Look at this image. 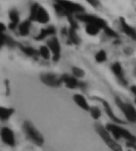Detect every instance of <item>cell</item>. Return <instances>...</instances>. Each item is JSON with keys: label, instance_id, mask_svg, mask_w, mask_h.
<instances>
[{"label": "cell", "instance_id": "1", "mask_svg": "<svg viewBox=\"0 0 136 151\" xmlns=\"http://www.w3.org/2000/svg\"><path fill=\"white\" fill-rule=\"evenodd\" d=\"M95 130L98 134L100 136L102 140L105 142V143L111 150L112 151H123L122 146L117 143V141L114 139L113 137H111V134L108 132L106 127H104L100 124H95Z\"/></svg>", "mask_w": 136, "mask_h": 151}, {"label": "cell", "instance_id": "2", "mask_svg": "<svg viewBox=\"0 0 136 151\" xmlns=\"http://www.w3.org/2000/svg\"><path fill=\"white\" fill-rule=\"evenodd\" d=\"M106 129L108 130V132L112 135L115 140H118L122 137L129 142L136 143L135 136L119 125H117L115 124H108L106 125Z\"/></svg>", "mask_w": 136, "mask_h": 151}, {"label": "cell", "instance_id": "3", "mask_svg": "<svg viewBox=\"0 0 136 151\" xmlns=\"http://www.w3.org/2000/svg\"><path fill=\"white\" fill-rule=\"evenodd\" d=\"M23 132L25 133L28 139H29L32 142H33L37 146H42L44 144V137L42 134L35 128V126L30 122L25 121L22 125Z\"/></svg>", "mask_w": 136, "mask_h": 151}, {"label": "cell", "instance_id": "4", "mask_svg": "<svg viewBox=\"0 0 136 151\" xmlns=\"http://www.w3.org/2000/svg\"><path fill=\"white\" fill-rule=\"evenodd\" d=\"M76 18L80 20V22H86L89 25H93L96 26L100 29H105L108 27L106 22L104 19L100 18L98 17L93 16V15H89V14H85V13H81V14H78L76 16Z\"/></svg>", "mask_w": 136, "mask_h": 151}, {"label": "cell", "instance_id": "5", "mask_svg": "<svg viewBox=\"0 0 136 151\" xmlns=\"http://www.w3.org/2000/svg\"><path fill=\"white\" fill-rule=\"evenodd\" d=\"M116 103L119 106V108L122 111V113H124L128 121L136 123V109L131 104L123 102L119 97L116 98Z\"/></svg>", "mask_w": 136, "mask_h": 151}, {"label": "cell", "instance_id": "6", "mask_svg": "<svg viewBox=\"0 0 136 151\" xmlns=\"http://www.w3.org/2000/svg\"><path fill=\"white\" fill-rule=\"evenodd\" d=\"M58 3L62 6L64 12V16L66 17L68 15H72L74 13L81 14L84 12V8L80 4L69 1H58Z\"/></svg>", "mask_w": 136, "mask_h": 151}, {"label": "cell", "instance_id": "7", "mask_svg": "<svg viewBox=\"0 0 136 151\" xmlns=\"http://www.w3.org/2000/svg\"><path fill=\"white\" fill-rule=\"evenodd\" d=\"M40 81L49 87L52 88H58L60 87L61 84L63 83L61 76H58V75L54 73H44L40 75Z\"/></svg>", "mask_w": 136, "mask_h": 151}, {"label": "cell", "instance_id": "8", "mask_svg": "<svg viewBox=\"0 0 136 151\" xmlns=\"http://www.w3.org/2000/svg\"><path fill=\"white\" fill-rule=\"evenodd\" d=\"M0 137L2 142L10 146V147H14L16 145V137H15V134L13 131L9 128V127H3L0 130Z\"/></svg>", "mask_w": 136, "mask_h": 151}, {"label": "cell", "instance_id": "9", "mask_svg": "<svg viewBox=\"0 0 136 151\" xmlns=\"http://www.w3.org/2000/svg\"><path fill=\"white\" fill-rule=\"evenodd\" d=\"M47 47L50 51L52 52V60L58 62L61 57V45L57 37H52L47 41Z\"/></svg>", "mask_w": 136, "mask_h": 151}, {"label": "cell", "instance_id": "10", "mask_svg": "<svg viewBox=\"0 0 136 151\" xmlns=\"http://www.w3.org/2000/svg\"><path fill=\"white\" fill-rule=\"evenodd\" d=\"M94 99L98 101H100L101 103L103 104L104 108H105V111L106 112L107 115L109 116V118H110L113 122L118 123V124H125V122H124L123 120L118 119L117 116L115 115V113H113V111H112V109H111L110 104L108 103L106 101H105V100H103V99H101V98H98V97H94Z\"/></svg>", "mask_w": 136, "mask_h": 151}, {"label": "cell", "instance_id": "11", "mask_svg": "<svg viewBox=\"0 0 136 151\" xmlns=\"http://www.w3.org/2000/svg\"><path fill=\"white\" fill-rule=\"evenodd\" d=\"M61 78H62L63 83L66 85L67 88H70V89H74L76 87L80 86V82L73 76H70L68 74H63V75L61 76Z\"/></svg>", "mask_w": 136, "mask_h": 151}, {"label": "cell", "instance_id": "12", "mask_svg": "<svg viewBox=\"0 0 136 151\" xmlns=\"http://www.w3.org/2000/svg\"><path fill=\"white\" fill-rule=\"evenodd\" d=\"M9 17H10V22L8 27L10 30H15L16 28H18L20 24L19 12L16 9H10L9 12Z\"/></svg>", "mask_w": 136, "mask_h": 151}, {"label": "cell", "instance_id": "13", "mask_svg": "<svg viewBox=\"0 0 136 151\" xmlns=\"http://www.w3.org/2000/svg\"><path fill=\"white\" fill-rule=\"evenodd\" d=\"M111 70H112V71L114 72V74L117 77V79L119 80V82L122 85L126 86L127 84V80L125 79L124 75H123V70H122L121 64L118 63V62L113 64L112 66H111Z\"/></svg>", "mask_w": 136, "mask_h": 151}, {"label": "cell", "instance_id": "14", "mask_svg": "<svg viewBox=\"0 0 136 151\" xmlns=\"http://www.w3.org/2000/svg\"><path fill=\"white\" fill-rule=\"evenodd\" d=\"M49 21H50V16H49L48 11L44 7L40 6L37 13L36 22H38L41 24H46L47 22H49Z\"/></svg>", "mask_w": 136, "mask_h": 151}, {"label": "cell", "instance_id": "15", "mask_svg": "<svg viewBox=\"0 0 136 151\" xmlns=\"http://www.w3.org/2000/svg\"><path fill=\"white\" fill-rule=\"evenodd\" d=\"M121 25L122 31L126 34L127 36L132 38L133 40H136V30L130 25H128L126 22V21L123 18H121Z\"/></svg>", "mask_w": 136, "mask_h": 151}, {"label": "cell", "instance_id": "16", "mask_svg": "<svg viewBox=\"0 0 136 151\" xmlns=\"http://www.w3.org/2000/svg\"><path fill=\"white\" fill-rule=\"evenodd\" d=\"M56 33V29L54 27L50 26L48 28H42L39 32V34L34 38L36 40H43L44 39H46V37H48L50 35H52Z\"/></svg>", "mask_w": 136, "mask_h": 151}, {"label": "cell", "instance_id": "17", "mask_svg": "<svg viewBox=\"0 0 136 151\" xmlns=\"http://www.w3.org/2000/svg\"><path fill=\"white\" fill-rule=\"evenodd\" d=\"M74 101H75V104L78 105L80 107H81L83 110H85V111H90V108L91 107L89 106L87 100L81 94H75L74 95Z\"/></svg>", "mask_w": 136, "mask_h": 151}, {"label": "cell", "instance_id": "18", "mask_svg": "<svg viewBox=\"0 0 136 151\" xmlns=\"http://www.w3.org/2000/svg\"><path fill=\"white\" fill-rule=\"evenodd\" d=\"M31 24H32V22L29 21V20H26V21L21 22L19 26H18L20 35H21V36L28 35L30 32V28H31Z\"/></svg>", "mask_w": 136, "mask_h": 151}, {"label": "cell", "instance_id": "19", "mask_svg": "<svg viewBox=\"0 0 136 151\" xmlns=\"http://www.w3.org/2000/svg\"><path fill=\"white\" fill-rule=\"evenodd\" d=\"M18 47L21 49V51L22 52H24L27 56L31 57V58H37L38 56L39 55V52L35 50L34 48L31 47H25V46H22L21 44H18Z\"/></svg>", "mask_w": 136, "mask_h": 151}, {"label": "cell", "instance_id": "20", "mask_svg": "<svg viewBox=\"0 0 136 151\" xmlns=\"http://www.w3.org/2000/svg\"><path fill=\"white\" fill-rule=\"evenodd\" d=\"M13 113H14L13 108L0 106V120H2V121L8 120Z\"/></svg>", "mask_w": 136, "mask_h": 151}, {"label": "cell", "instance_id": "21", "mask_svg": "<svg viewBox=\"0 0 136 151\" xmlns=\"http://www.w3.org/2000/svg\"><path fill=\"white\" fill-rule=\"evenodd\" d=\"M39 4H33L31 8H30V14H29V18L28 20L31 22H36V17H37V13H38V10H39Z\"/></svg>", "mask_w": 136, "mask_h": 151}, {"label": "cell", "instance_id": "22", "mask_svg": "<svg viewBox=\"0 0 136 151\" xmlns=\"http://www.w3.org/2000/svg\"><path fill=\"white\" fill-rule=\"evenodd\" d=\"M68 37H69V40L72 43L75 44V45H78L80 43V39L78 37L77 34L75 32V29H73V28H70L69 31L68 32Z\"/></svg>", "mask_w": 136, "mask_h": 151}, {"label": "cell", "instance_id": "23", "mask_svg": "<svg viewBox=\"0 0 136 151\" xmlns=\"http://www.w3.org/2000/svg\"><path fill=\"white\" fill-rule=\"evenodd\" d=\"M39 52V55L42 57L44 59H46V60L50 59V58H51V52H50V49L48 48V47H46V46L40 47Z\"/></svg>", "mask_w": 136, "mask_h": 151}, {"label": "cell", "instance_id": "24", "mask_svg": "<svg viewBox=\"0 0 136 151\" xmlns=\"http://www.w3.org/2000/svg\"><path fill=\"white\" fill-rule=\"evenodd\" d=\"M99 30H100V28H98L96 26H93V25H89V24H88L87 27H86V32H87V34H88L89 35H93V36L97 35L98 34V32H99Z\"/></svg>", "mask_w": 136, "mask_h": 151}, {"label": "cell", "instance_id": "25", "mask_svg": "<svg viewBox=\"0 0 136 151\" xmlns=\"http://www.w3.org/2000/svg\"><path fill=\"white\" fill-rule=\"evenodd\" d=\"M90 113H91V116L94 119H98L101 116V111L100 109L98 107V106H92L90 108Z\"/></svg>", "mask_w": 136, "mask_h": 151}, {"label": "cell", "instance_id": "26", "mask_svg": "<svg viewBox=\"0 0 136 151\" xmlns=\"http://www.w3.org/2000/svg\"><path fill=\"white\" fill-rule=\"evenodd\" d=\"M106 52L104 50H101V51L98 52L97 53H96V55H95V59H96V61L98 62V63L105 62L106 60Z\"/></svg>", "mask_w": 136, "mask_h": 151}, {"label": "cell", "instance_id": "27", "mask_svg": "<svg viewBox=\"0 0 136 151\" xmlns=\"http://www.w3.org/2000/svg\"><path fill=\"white\" fill-rule=\"evenodd\" d=\"M72 72H73V75L75 76V77H82L85 75V72L82 69L79 68V67H73L72 68Z\"/></svg>", "mask_w": 136, "mask_h": 151}, {"label": "cell", "instance_id": "28", "mask_svg": "<svg viewBox=\"0 0 136 151\" xmlns=\"http://www.w3.org/2000/svg\"><path fill=\"white\" fill-rule=\"evenodd\" d=\"M105 34H106L107 35H109L110 37H118V35H117V33L113 29H111V28H110L109 26L105 29Z\"/></svg>", "mask_w": 136, "mask_h": 151}, {"label": "cell", "instance_id": "29", "mask_svg": "<svg viewBox=\"0 0 136 151\" xmlns=\"http://www.w3.org/2000/svg\"><path fill=\"white\" fill-rule=\"evenodd\" d=\"M7 35H5L4 33L0 34V48H2V47H4V45H6L7 42Z\"/></svg>", "mask_w": 136, "mask_h": 151}, {"label": "cell", "instance_id": "30", "mask_svg": "<svg viewBox=\"0 0 136 151\" xmlns=\"http://www.w3.org/2000/svg\"><path fill=\"white\" fill-rule=\"evenodd\" d=\"M6 45L7 46H9V47H15V46H16V45H18L17 43H16V41L14 40V39H12V38L10 37H7V42H6Z\"/></svg>", "mask_w": 136, "mask_h": 151}, {"label": "cell", "instance_id": "31", "mask_svg": "<svg viewBox=\"0 0 136 151\" xmlns=\"http://www.w3.org/2000/svg\"><path fill=\"white\" fill-rule=\"evenodd\" d=\"M4 84H5V88H6V95H9L10 94V82L8 80H5Z\"/></svg>", "mask_w": 136, "mask_h": 151}, {"label": "cell", "instance_id": "32", "mask_svg": "<svg viewBox=\"0 0 136 151\" xmlns=\"http://www.w3.org/2000/svg\"><path fill=\"white\" fill-rule=\"evenodd\" d=\"M127 146L129 147V148H131V149H133L134 151H136V143H135V142H127Z\"/></svg>", "mask_w": 136, "mask_h": 151}, {"label": "cell", "instance_id": "33", "mask_svg": "<svg viewBox=\"0 0 136 151\" xmlns=\"http://www.w3.org/2000/svg\"><path fill=\"white\" fill-rule=\"evenodd\" d=\"M6 29V26L3 23V22H0V34L4 33Z\"/></svg>", "mask_w": 136, "mask_h": 151}, {"label": "cell", "instance_id": "34", "mask_svg": "<svg viewBox=\"0 0 136 151\" xmlns=\"http://www.w3.org/2000/svg\"><path fill=\"white\" fill-rule=\"evenodd\" d=\"M131 91L135 94L136 96V86H132V87H131Z\"/></svg>", "mask_w": 136, "mask_h": 151}, {"label": "cell", "instance_id": "35", "mask_svg": "<svg viewBox=\"0 0 136 151\" xmlns=\"http://www.w3.org/2000/svg\"><path fill=\"white\" fill-rule=\"evenodd\" d=\"M88 3H89V4H99L98 2H97V1H89Z\"/></svg>", "mask_w": 136, "mask_h": 151}, {"label": "cell", "instance_id": "36", "mask_svg": "<svg viewBox=\"0 0 136 151\" xmlns=\"http://www.w3.org/2000/svg\"><path fill=\"white\" fill-rule=\"evenodd\" d=\"M135 76H136V69H135Z\"/></svg>", "mask_w": 136, "mask_h": 151}, {"label": "cell", "instance_id": "37", "mask_svg": "<svg viewBox=\"0 0 136 151\" xmlns=\"http://www.w3.org/2000/svg\"><path fill=\"white\" fill-rule=\"evenodd\" d=\"M127 151H134V150H127Z\"/></svg>", "mask_w": 136, "mask_h": 151}, {"label": "cell", "instance_id": "38", "mask_svg": "<svg viewBox=\"0 0 136 151\" xmlns=\"http://www.w3.org/2000/svg\"><path fill=\"white\" fill-rule=\"evenodd\" d=\"M135 104H136V96H135Z\"/></svg>", "mask_w": 136, "mask_h": 151}]
</instances>
